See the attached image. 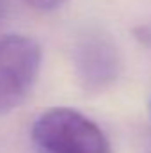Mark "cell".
<instances>
[{"instance_id": "cell-1", "label": "cell", "mask_w": 151, "mask_h": 153, "mask_svg": "<svg viewBox=\"0 0 151 153\" xmlns=\"http://www.w3.org/2000/svg\"><path fill=\"white\" fill-rule=\"evenodd\" d=\"M30 135L44 153H112L105 132L71 107H52L41 112Z\"/></svg>"}, {"instance_id": "cell-2", "label": "cell", "mask_w": 151, "mask_h": 153, "mask_svg": "<svg viewBox=\"0 0 151 153\" xmlns=\"http://www.w3.org/2000/svg\"><path fill=\"white\" fill-rule=\"evenodd\" d=\"M43 64V48L27 34L0 38V114L20 107L36 85Z\"/></svg>"}, {"instance_id": "cell-3", "label": "cell", "mask_w": 151, "mask_h": 153, "mask_svg": "<svg viewBox=\"0 0 151 153\" xmlns=\"http://www.w3.org/2000/svg\"><path fill=\"white\" fill-rule=\"evenodd\" d=\"M71 61L76 80L87 93L109 89L123 71L119 46L110 34L98 27H87L76 34L71 46Z\"/></svg>"}, {"instance_id": "cell-4", "label": "cell", "mask_w": 151, "mask_h": 153, "mask_svg": "<svg viewBox=\"0 0 151 153\" xmlns=\"http://www.w3.org/2000/svg\"><path fill=\"white\" fill-rule=\"evenodd\" d=\"M133 36L135 39L144 46L151 50V22H146V23H141L133 29Z\"/></svg>"}, {"instance_id": "cell-5", "label": "cell", "mask_w": 151, "mask_h": 153, "mask_svg": "<svg viewBox=\"0 0 151 153\" xmlns=\"http://www.w3.org/2000/svg\"><path fill=\"white\" fill-rule=\"evenodd\" d=\"M30 7L38 9V11H55L59 9L66 0H25Z\"/></svg>"}]
</instances>
